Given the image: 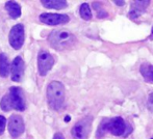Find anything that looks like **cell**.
<instances>
[{
	"mask_svg": "<svg viewBox=\"0 0 153 139\" xmlns=\"http://www.w3.org/2000/svg\"><path fill=\"white\" fill-rule=\"evenodd\" d=\"M47 99L50 107L54 110H61L65 104V87L62 82L52 81L47 87Z\"/></svg>",
	"mask_w": 153,
	"mask_h": 139,
	"instance_id": "cell-1",
	"label": "cell"
},
{
	"mask_svg": "<svg viewBox=\"0 0 153 139\" xmlns=\"http://www.w3.org/2000/svg\"><path fill=\"white\" fill-rule=\"evenodd\" d=\"M50 45L57 50L68 49L76 42L75 36L67 30H55L49 35Z\"/></svg>",
	"mask_w": 153,
	"mask_h": 139,
	"instance_id": "cell-2",
	"label": "cell"
},
{
	"mask_svg": "<svg viewBox=\"0 0 153 139\" xmlns=\"http://www.w3.org/2000/svg\"><path fill=\"white\" fill-rule=\"evenodd\" d=\"M127 125L122 117H114L111 119H104L99 127V134H104L105 132H111L115 136H122L126 133Z\"/></svg>",
	"mask_w": 153,
	"mask_h": 139,
	"instance_id": "cell-3",
	"label": "cell"
},
{
	"mask_svg": "<svg viewBox=\"0 0 153 139\" xmlns=\"http://www.w3.org/2000/svg\"><path fill=\"white\" fill-rule=\"evenodd\" d=\"M24 27L22 24H16L10 29V35H8V42L10 46L16 50H19L23 46L24 43Z\"/></svg>",
	"mask_w": 153,
	"mask_h": 139,
	"instance_id": "cell-4",
	"label": "cell"
},
{
	"mask_svg": "<svg viewBox=\"0 0 153 139\" xmlns=\"http://www.w3.org/2000/svg\"><path fill=\"white\" fill-rule=\"evenodd\" d=\"M54 63L53 56L46 50H42L38 55V67L41 76H46Z\"/></svg>",
	"mask_w": 153,
	"mask_h": 139,
	"instance_id": "cell-5",
	"label": "cell"
},
{
	"mask_svg": "<svg viewBox=\"0 0 153 139\" xmlns=\"http://www.w3.org/2000/svg\"><path fill=\"white\" fill-rule=\"evenodd\" d=\"M25 131V125L20 115H12L8 121V132L10 136L17 138L21 136Z\"/></svg>",
	"mask_w": 153,
	"mask_h": 139,
	"instance_id": "cell-6",
	"label": "cell"
},
{
	"mask_svg": "<svg viewBox=\"0 0 153 139\" xmlns=\"http://www.w3.org/2000/svg\"><path fill=\"white\" fill-rule=\"evenodd\" d=\"M40 21L47 25H59L66 24L70 21L69 16L64 14H49V13H44L40 16Z\"/></svg>",
	"mask_w": 153,
	"mask_h": 139,
	"instance_id": "cell-7",
	"label": "cell"
},
{
	"mask_svg": "<svg viewBox=\"0 0 153 139\" xmlns=\"http://www.w3.org/2000/svg\"><path fill=\"white\" fill-rule=\"evenodd\" d=\"M91 129V121L88 118L78 121L74 127L72 128V136L75 139H87Z\"/></svg>",
	"mask_w": 153,
	"mask_h": 139,
	"instance_id": "cell-8",
	"label": "cell"
},
{
	"mask_svg": "<svg viewBox=\"0 0 153 139\" xmlns=\"http://www.w3.org/2000/svg\"><path fill=\"white\" fill-rule=\"evenodd\" d=\"M8 97H10V103H12V107L15 108L16 110L23 111L25 109V101L23 99L22 93H21V89L18 87H10V93H8Z\"/></svg>",
	"mask_w": 153,
	"mask_h": 139,
	"instance_id": "cell-9",
	"label": "cell"
},
{
	"mask_svg": "<svg viewBox=\"0 0 153 139\" xmlns=\"http://www.w3.org/2000/svg\"><path fill=\"white\" fill-rule=\"evenodd\" d=\"M10 74H12V80L15 82H19L22 79V76L24 74V61L22 57L17 56L14 59L10 68Z\"/></svg>",
	"mask_w": 153,
	"mask_h": 139,
	"instance_id": "cell-10",
	"label": "cell"
},
{
	"mask_svg": "<svg viewBox=\"0 0 153 139\" xmlns=\"http://www.w3.org/2000/svg\"><path fill=\"white\" fill-rule=\"evenodd\" d=\"M149 4L150 1H146V0L135 1L132 5V10L129 12V17H131L132 19L137 18L139 16H141V14L145 10V8H147V6Z\"/></svg>",
	"mask_w": 153,
	"mask_h": 139,
	"instance_id": "cell-11",
	"label": "cell"
},
{
	"mask_svg": "<svg viewBox=\"0 0 153 139\" xmlns=\"http://www.w3.org/2000/svg\"><path fill=\"white\" fill-rule=\"evenodd\" d=\"M5 8L12 19H18L21 16V6L14 1H8L5 3Z\"/></svg>",
	"mask_w": 153,
	"mask_h": 139,
	"instance_id": "cell-12",
	"label": "cell"
},
{
	"mask_svg": "<svg viewBox=\"0 0 153 139\" xmlns=\"http://www.w3.org/2000/svg\"><path fill=\"white\" fill-rule=\"evenodd\" d=\"M42 4L45 7L53 10H62L68 6V3L65 0H43Z\"/></svg>",
	"mask_w": 153,
	"mask_h": 139,
	"instance_id": "cell-13",
	"label": "cell"
},
{
	"mask_svg": "<svg viewBox=\"0 0 153 139\" xmlns=\"http://www.w3.org/2000/svg\"><path fill=\"white\" fill-rule=\"evenodd\" d=\"M10 73V63L7 60V56L5 53H1L0 54V76L5 78L8 76Z\"/></svg>",
	"mask_w": 153,
	"mask_h": 139,
	"instance_id": "cell-14",
	"label": "cell"
},
{
	"mask_svg": "<svg viewBox=\"0 0 153 139\" xmlns=\"http://www.w3.org/2000/svg\"><path fill=\"white\" fill-rule=\"evenodd\" d=\"M140 72H141L142 76L144 79L150 82H153V65L150 63H143L140 68Z\"/></svg>",
	"mask_w": 153,
	"mask_h": 139,
	"instance_id": "cell-15",
	"label": "cell"
},
{
	"mask_svg": "<svg viewBox=\"0 0 153 139\" xmlns=\"http://www.w3.org/2000/svg\"><path fill=\"white\" fill-rule=\"evenodd\" d=\"M79 14L80 17L85 21H89L92 19V10L91 7L88 3H82L80 5V10H79Z\"/></svg>",
	"mask_w": 153,
	"mask_h": 139,
	"instance_id": "cell-16",
	"label": "cell"
},
{
	"mask_svg": "<svg viewBox=\"0 0 153 139\" xmlns=\"http://www.w3.org/2000/svg\"><path fill=\"white\" fill-rule=\"evenodd\" d=\"M0 106H1V109L3 111H10V109L13 108L12 107V103H10V100L8 95L4 96L1 100V103H0Z\"/></svg>",
	"mask_w": 153,
	"mask_h": 139,
	"instance_id": "cell-17",
	"label": "cell"
},
{
	"mask_svg": "<svg viewBox=\"0 0 153 139\" xmlns=\"http://www.w3.org/2000/svg\"><path fill=\"white\" fill-rule=\"evenodd\" d=\"M5 125H6V119L4 116L0 115V135L4 132V129H5Z\"/></svg>",
	"mask_w": 153,
	"mask_h": 139,
	"instance_id": "cell-18",
	"label": "cell"
},
{
	"mask_svg": "<svg viewBox=\"0 0 153 139\" xmlns=\"http://www.w3.org/2000/svg\"><path fill=\"white\" fill-rule=\"evenodd\" d=\"M147 105L149 107L150 110H153V93H151L148 97V100H147Z\"/></svg>",
	"mask_w": 153,
	"mask_h": 139,
	"instance_id": "cell-19",
	"label": "cell"
},
{
	"mask_svg": "<svg viewBox=\"0 0 153 139\" xmlns=\"http://www.w3.org/2000/svg\"><path fill=\"white\" fill-rule=\"evenodd\" d=\"M53 139H65V137L62 136V133H56L54 136H53Z\"/></svg>",
	"mask_w": 153,
	"mask_h": 139,
	"instance_id": "cell-20",
	"label": "cell"
},
{
	"mask_svg": "<svg viewBox=\"0 0 153 139\" xmlns=\"http://www.w3.org/2000/svg\"><path fill=\"white\" fill-rule=\"evenodd\" d=\"M115 3L117 4V5H119V6H122V5H124V4H125V2L121 1V0H116Z\"/></svg>",
	"mask_w": 153,
	"mask_h": 139,
	"instance_id": "cell-21",
	"label": "cell"
},
{
	"mask_svg": "<svg viewBox=\"0 0 153 139\" xmlns=\"http://www.w3.org/2000/svg\"><path fill=\"white\" fill-rule=\"evenodd\" d=\"M65 121H70V116H69V115H67L66 118H65Z\"/></svg>",
	"mask_w": 153,
	"mask_h": 139,
	"instance_id": "cell-22",
	"label": "cell"
},
{
	"mask_svg": "<svg viewBox=\"0 0 153 139\" xmlns=\"http://www.w3.org/2000/svg\"><path fill=\"white\" fill-rule=\"evenodd\" d=\"M152 35H153V30H152Z\"/></svg>",
	"mask_w": 153,
	"mask_h": 139,
	"instance_id": "cell-23",
	"label": "cell"
},
{
	"mask_svg": "<svg viewBox=\"0 0 153 139\" xmlns=\"http://www.w3.org/2000/svg\"><path fill=\"white\" fill-rule=\"evenodd\" d=\"M151 139H153V138H151Z\"/></svg>",
	"mask_w": 153,
	"mask_h": 139,
	"instance_id": "cell-24",
	"label": "cell"
}]
</instances>
